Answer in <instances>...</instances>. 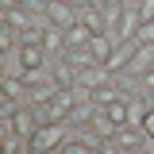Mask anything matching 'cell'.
Listing matches in <instances>:
<instances>
[{
    "label": "cell",
    "mask_w": 154,
    "mask_h": 154,
    "mask_svg": "<svg viewBox=\"0 0 154 154\" xmlns=\"http://www.w3.org/2000/svg\"><path fill=\"white\" fill-rule=\"evenodd\" d=\"M69 4H77V8H85V4H93V0H69Z\"/></svg>",
    "instance_id": "cell-31"
},
{
    "label": "cell",
    "mask_w": 154,
    "mask_h": 154,
    "mask_svg": "<svg viewBox=\"0 0 154 154\" xmlns=\"http://www.w3.org/2000/svg\"><path fill=\"white\" fill-rule=\"evenodd\" d=\"M119 4H123V8H143L146 0H119Z\"/></svg>",
    "instance_id": "cell-30"
},
{
    "label": "cell",
    "mask_w": 154,
    "mask_h": 154,
    "mask_svg": "<svg viewBox=\"0 0 154 154\" xmlns=\"http://www.w3.org/2000/svg\"><path fill=\"white\" fill-rule=\"evenodd\" d=\"M19 4H23V0H0V8H4V12H8V8H19Z\"/></svg>",
    "instance_id": "cell-29"
},
{
    "label": "cell",
    "mask_w": 154,
    "mask_h": 154,
    "mask_svg": "<svg viewBox=\"0 0 154 154\" xmlns=\"http://www.w3.org/2000/svg\"><path fill=\"white\" fill-rule=\"evenodd\" d=\"M89 42H93V31H89L81 19H77L73 27H66V46H69V50H77V46H89Z\"/></svg>",
    "instance_id": "cell-14"
},
{
    "label": "cell",
    "mask_w": 154,
    "mask_h": 154,
    "mask_svg": "<svg viewBox=\"0 0 154 154\" xmlns=\"http://www.w3.org/2000/svg\"><path fill=\"white\" fill-rule=\"evenodd\" d=\"M89 50H93V58H96V62H108V58H112V50H116V38L108 35V31H100V35H93Z\"/></svg>",
    "instance_id": "cell-13"
},
{
    "label": "cell",
    "mask_w": 154,
    "mask_h": 154,
    "mask_svg": "<svg viewBox=\"0 0 154 154\" xmlns=\"http://www.w3.org/2000/svg\"><path fill=\"white\" fill-rule=\"evenodd\" d=\"M62 150H66V154H100V150H96V146H89V143H81L77 135H73V139H69V143H66V146H62Z\"/></svg>",
    "instance_id": "cell-20"
},
{
    "label": "cell",
    "mask_w": 154,
    "mask_h": 154,
    "mask_svg": "<svg viewBox=\"0 0 154 154\" xmlns=\"http://www.w3.org/2000/svg\"><path fill=\"white\" fill-rule=\"evenodd\" d=\"M100 154H127V150H119L112 139H108V143H100Z\"/></svg>",
    "instance_id": "cell-24"
},
{
    "label": "cell",
    "mask_w": 154,
    "mask_h": 154,
    "mask_svg": "<svg viewBox=\"0 0 154 154\" xmlns=\"http://www.w3.org/2000/svg\"><path fill=\"white\" fill-rule=\"evenodd\" d=\"M23 8H27L31 16H46V8H50V0H23Z\"/></svg>",
    "instance_id": "cell-23"
},
{
    "label": "cell",
    "mask_w": 154,
    "mask_h": 154,
    "mask_svg": "<svg viewBox=\"0 0 154 154\" xmlns=\"http://www.w3.org/2000/svg\"><path fill=\"white\" fill-rule=\"evenodd\" d=\"M127 154H154V146L146 143V146H135V150H127Z\"/></svg>",
    "instance_id": "cell-28"
},
{
    "label": "cell",
    "mask_w": 154,
    "mask_h": 154,
    "mask_svg": "<svg viewBox=\"0 0 154 154\" xmlns=\"http://www.w3.org/2000/svg\"><path fill=\"white\" fill-rule=\"evenodd\" d=\"M50 77H54V81L62 85V89H73L81 73H77V69L69 66V62H66V58H58V62H54V69H50Z\"/></svg>",
    "instance_id": "cell-12"
},
{
    "label": "cell",
    "mask_w": 154,
    "mask_h": 154,
    "mask_svg": "<svg viewBox=\"0 0 154 154\" xmlns=\"http://www.w3.org/2000/svg\"><path fill=\"white\" fill-rule=\"evenodd\" d=\"M62 93V85H58L54 77H38L35 85H31V93H27V104H50V100H54V96Z\"/></svg>",
    "instance_id": "cell-6"
},
{
    "label": "cell",
    "mask_w": 154,
    "mask_h": 154,
    "mask_svg": "<svg viewBox=\"0 0 154 154\" xmlns=\"http://www.w3.org/2000/svg\"><path fill=\"white\" fill-rule=\"evenodd\" d=\"M42 50L50 54V62H58V58H66V31L62 27H54V23H46V31H42Z\"/></svg>",
    "instance_id": "cell-5"
},
{
    "label": "cell",
    "mask_w": 154,
    "mask_h": 154,
    "mask_svg": "<svg viewBox=\"0 0 154 154\" xmlns=\"http://www.w3.org/2000/svg\"><path fill=\"white\" fill-rule=\"evenodd\" d=\"M112 143L119 150H135V146H146V131H143V127H119V131L112 135Z\"/></svg>",
    "instance_id": "cell-7"
},
{
    "label": "cell",
    "mask_w": 154,
    "mask_h": 154,
    "mask_svg": "<svg viewBox=\"0 0 154 154\" xmlns=\"http://www.w3.org/2000/svg\"><path fill=\"white\" fill-rule=\"evenodd\" d=\"M0 50H4V54H16V50H19V31L8 27V23L0 27Z\"/></svg>",
    "instance_id": "cell-19"
},
{
    "label": "cell",
    "mask_w": 154,
    "mask_h": 154,
    "mask_svg": "<svg viewBox=\"0 0 154 154\" xmlns=\"http://www.w3.org/2000/svg\"><path fill=\"white\" fill-rule=\"evenodd\" d=\"M66 62L73 66L77 73H81V69H89V66H96V58H93V50H89V46H77V50H66Z\"/></svg>",
    "instance_id": "cell-17"
},
{
    "label": "cell",
    "mask_w": 154,
    "mask_h": 154,
    "mask_svg": "<svg viewBox=\"0 0 154 154\" xmlns=\"http://www.w3.org/2000/svg\"><path fill=\"white\" fill-rule=\"evenodd\" d=\"M81 23H85L93 35L108 31V27H104V8H100V4H85V8H81Z\"/></svg>",
    "instance_id": "cell-11"
},
{
    "label": "cell",
    "mask_w": 154,
    "mask_h": 154,
    "mask_svg": "<svg viewBox=\"0 0 154 154\" xmlns=\"http://www.w3.org/2000/svg\"><path fill=\"white\" fill-rule=\"evenodd\" d=\"M77 19H81V8L69 4V0H50V8H46V23H54V27H73Z\"/></svg>",
    "instance_id": "cell-3"
},
{
    "label": "cell",
    "mask_w": 154,
    "mask_h": 154,
    "mask_svg": "<svg viewBox=\"0 0 154 154\" xmlns=\"http://www.w3.org/2000/svg\"><path fill=\"white\" fill-rule=\"evenodd\" d=\"M116 100H119V89H116V77L108 81V85H100V89H93V104H96V108H112Z\"/></svg>",
    "instance_id": "cell-16"
},
{
    "label": "cell",
    "mask_w": 154,
    "mask_h": 154,
    "mask_svg": "<svg viewBox=\"0 0 154 154\" xmlns=\"http://www.w3.org/2000/svg\"><path fill=\"white\" fill-rule=\"evenodd\" d=\"M139 16H143V19H154V0H146V4L139 8Z\"/></svg>",
    "instance_id": "cell-25"
},
{
    "label": "cell",
    "mask_w": 154,
    "mask_h": 154,
    "mask_svg": "<svg viewBox=\"0 0 154 154\" xmlns=\"http://www.w3.org/2000/svg\"><path fill=\"white\" fill-rule=\"evenodd\" d=\"M16 62H19V73H42V66L50 62V54L42 46H35V42H19Z\"/></svg>",
    "instance_id": "cell-2"
},
{
    "label": "cell",
    "mask_w": 154,
    "mask_h": 154,
    "mask_svg": "<svg viewBox=\"0 0 154 154\" xmlns=\"http://www.w3.org/2000/svg\"><path fill=\"white\" fill-rule=\"evenodd\" d=\"M66 143H69V123H42L35 131V139H31V150L35 154H50L58 146H66Z\"/></svg>",
    "instance_id": "cell-1"
},
{
    "label": "cell",
    "mask_w": 154,
    "mask_h": 154,
    "mask_svg": "<svg viewBox=\"0 0 154 154\" xmlns=\"http://www.w3.org/2000/svg\"><path fill=\"white\" fill-rule=\"evenodd\" d=\"M93 4H100V8H104V4H112V0H93Z\"/></svg>",
    "instance_id": "cell-32"
},
{
    "label": "cell",
    "mask_w": 154,
    "mask_h": 154,
    "mask_svg": "<svg viewBox=\"0 0 154 154\" xmlns=\"http://www.w3.org/2000/svg\"><path fill=\"white\" fill-rule=\"evenodd\" d=\"M150 69H154V46H150V42H139V46H135V58H131V69H127V73L143 77V73H150Z\"/></svg>",
    "instance_id": "cell-8"
},
{
    "label": "cell",
    "mask_w": 154,
    "mask_h": 154,
    "mask_svg": "<svg viewBox=\"0 0 154 154\" xmlns=\"http://www.w3.org/2000/svg\"><path fill=\"white\" fill-rule=\"evenodd\" d=\"M135 46H139L135 38H123V42H116L112 58H108L104 66H108V69H112L116 77H119V73H127V69H131V58H135Z\"/></svg>",
    "instance_id": "cell-4"
},
{
    "label": "cell",
    "mask_w": 154,
    "mask_h": 154,
    "mask_svg": "<svg viewBox=\"0 0 154 154\" xmlns=\"http://www.w3.org/2000/svg\"><path fill=\"white\" fill-rule=\"evenodd\" d=\"M123 12H127V8H123L119 0L104 4V27H108V35H112V38H116V31H119V23H123Z\"/></svg>",
    "instance_id": "cell-15"
},
{
    "label": "cell",
    "mask_w": 154,
    "mask_h": 154,
    "mask_svg": "<svg viewBox=\"0 0 154 154\" xmlns=\"http://www.w3.org/2000/svg\"><path fill=\"white\" fill-rule=\"evenodd\" d=\"M4 23H8V27H16L19 35H23L27 27H35V16H31V12L19 4V8H8V12H4Z\"/></svg>",
    "instance_id": "cell-10"
},
{
    "label": "cell",
    "mask_w": 154,
    "mask_h": 154,
    "mask_svg": "<svg viewBox=\"0 0 154 154\" xmlns=\"http://www.w3.org/2000/svg\"><path fill=\"white\" fill-rule=\"evenodd\" d=\"M143 131H146V139H150V143H154V112L146 116V123H143Z\"/></svg>",
    "instance_id": "cell-26"
},
{
    "label": "cell",
    "mask_w": 154,
    "mask_h": 154,
    "mask_svg": "<svg viewBox=\"0 0 154 154\" xmlns=\"http://www.w3.org/2000/svg\"><path fill=\"white\" fill-rule=\"evenodd\" d=\"M104 112L112 116V119H116V123H119V127H127V100H116L112 108H104Z\"/></svg>",
    "instance_id": "cell-21"
},
{
    "label": "cell",
    "mask_w": 154,
    "mask_h": 154,
    "mask_svg": "<svg viewBox=\"0 0 154 154\" xmlns=\"http://www.w3.org/2000/svg\"><path fill=\"white\" fill-rule=\"evenodd\" d=\"M96 112H100V108H96L93 100H81V104H73V112H69V127H73V131L89 127V123L96 119Z\"/></svg>",
    "instance_id": "cell-9"
},
{
    "label": "cell",
    "mask_w": 154,
    "mask_h": 154,
    "mask_svg": "<svg viewBox=\"0 0 154 154\" xmlns=\"http://www.w3.org/2000/svg\"><path fill=\"white\" fill-rule=\"evenodd\" d=\"M89 127H93V131L100 135V139H112V135L119 131V123H116V119H112V116H108V112H104V108L96 112V119H93V123H89Z\"/></svg>",
    "instance_id": "cell-18"
},
{
    "label": "cell",
    "mask_w": 154,
    "mask_h": 154,
    "mask_svg": "<svg viewBox=\"0 0 154 154\" xmlns=\"http://www.w3.org/2000/svg\"><path fill=\"white\" fill-rule=\"evenodd\" d=\"M135 42H150V46H154V19H143V27H139Z\"/></svg>",
    "instance_id": "cell-22"
},
{
    "label": "cell",
    "mask_w": 154,
    "mask_h": 154,
    "mask_svg": "<svg viewBox=\"0 0 154 154\" xmlns=\"http://www.w3.org/2000/svg\"><path fill=\"white\" fill-rule=\"evenodd\" d=\"M143 89H146V93H154V69H150V73H143Z\"/></svg>",
    "instance_id": "cell-27"
}]
</instances>
